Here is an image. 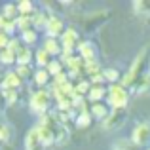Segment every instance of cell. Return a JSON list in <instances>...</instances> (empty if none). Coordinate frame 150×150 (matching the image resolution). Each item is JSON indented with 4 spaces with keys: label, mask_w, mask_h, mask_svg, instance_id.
Returning a JSON list of instances; mask_svg holds the SVG:
<instances>
[{
    "label": "cell",
    "mask_w": 150,
    "mask_h": 150,
    "mask_svg": "<svg viewBox=\"0 0 150 150\" xmlns=\"http://www.w3.org/2000/svg\"><path fill=\"white\" fill-rule=\"evenodd\" d=\"M2 97H4V103H6L8 106L15 105V103H17V99H19L17 91H11V89H2Z\"/></svg>",
    "instance_id": "obj_26"
},
{
    "label": "cell",
    "mask_w": 150,
    "mask_h": 150,
    "mask_svg": "<svg viewBox=\"0 0 150 150\" xmlns=\"http://www.w3.org/2000/svg\"><path fill=\"white\" fill-rule=\"evenodd\" d=\"M17 63V55L11 53L10 50H2L0 51V65H13Z\"/></svg>",
    "instance_id": "obj_21"
},
{
    "label": "cell",
    "mask_w": 150,
    "mask_h": 150,
    "mask_svg": "<svg viewBox=\"0 0 150 150\" xmlns=\"http://www.w3.org/2000/svg\"><path fill=\"white\" fill-rule=\"evenodd\" d=\"M6 50H10L11 53H15V55H17L19 51L23 50V46H21V40H17V38H11V40H10V44H8V48H6Z\"/></svg>",
    "instance_id": "obj_31"
},
{
    "label": "cell",
    "mask_w": 150,
    "mask_h": 150,
    "mask_svg": "<svg viewBox=\"0 0 150 150\" xmlns=\"http://www.w3.org/2000/svg\"><path fill=\"white\" fill-rule=\"evenodd\" d=\"M148 150H150V148H148Z\"/></svg>",
    "instance_id": "obj_41"
},
{
    "label": "cell",
    "mask_w": 150,
    "mask_h": 150,
    "mask_svg": "<svg viewBox=\"0 0 150 150\" xmlns=\"http://www.w3.org/2000/svg\"><path fill=\"white\" fill-rule=\"evenodd\" d=\"M78 55H80L84 61H95L97 50L91 42H80V46H78Z\"/></svg>",
    "instance_id": "obj_11"
},
{
    "label": "cell",
    "mask_w": 150,
    "mask_h": 150,
    "mask_svg": "<svg viewBox=\"0 0 150 150\" xmlns=\"http://www.w3.org/2000/svg\"><path fill=\"white\" fill-rule=\"evenodd\" d=\"M118 150H125V148H118Z\"/></svg>",
    "instance_id": "obj_40"
},
{
    "label": "cell",
    "mask_w": 150,
    "mask_h": 150,
    "mask_svg": "<svg viewBox=\"0 0 150 150\" xmlns=\"http://www.w3.org/2000/svg\"><path fill=\"white\" fill-rule=\"evenodd\" d=\"M33 57H34V53L30 51V48H23L17 53V65H30Z\"/></svg>",
    "instance_id": "obj_18"
},
{
    "label": "cell",
    "mask_w": 150,
    "mask_h": 150,
    "mask_svg": "<svg viewBox=\"0 0 150 150\" xmlns=\"http://www.w3.org/2000/svg\"><path fill=\"white\" fill-rule=\"evenodd\" d=\"M137 13H150V0H139V2H133Z\"/></svg>",
    "instance_id": "obj_28"
},
{
    "label": "cell",
    "mask_w": 150,
    "mask_h": 150,
    "mask_svg": "<svg viewBox=\"0 0 150 150\" xmlns=\"http://www.w3.org/2000/svg\"><path fill=\"white\" fill-rule=\"evenodd\" d=\"M106 95H108V89L106 88H103V86H91V89H89V93L86 97H88L89 103H101Z\"/></svg>",
    "instance_id": "obj_12"
},
{
    "label": "cell",
    "mask_w": 150,
    "mask_h": 150,
    "mask_svg": "<svg viewBox=\"0 0 150 150\" xmlns=\"http://www.w3.org/2000/svg\"><path fill=\"white\" fill-rule=\"evenodd\" d=\"M2 105H6V103H4V97H2V91H0V106Z\"/></svg>",
    "instance_id": "obj_38"
},
{
    "label": "cell",
    "mask_w": 150,
    "mask_h": 150,
    "mask_svg": "<svg viewBox=\"0 0 150 150\" xmlns=\"http://www.w3.org/2000/svg\"><path fill=\"white\" fill-rule=\"evenodd\" d=\"M25 146L27 150H42V141H40V129H38V125H34L33 129H29V133H27L25 137Z\"/></svg>",
    "instance_id": "obj_8"
},
{
    "label": "cell",
    "mask_w": 150,
    "mask_h": 150,
    "mask_svg": "<svg viewBox=\"0 0 150 150\" xmlns=\"http://www.w3.org/2000/svg\"><path fill=\"white\" fill-rule=\"evenodd\" d=\"M17 10H19V15H27V17H33V15L36 13L34 4L30 2V0H21V2H17Z\"/></svg>",
    "instance_id": "obj_14"
},
{
    "label": "cell",
    "mask_w": 150,
    "mask_h": 150,
    "mask_svg": "<svg viewBox=\"0 0 150 150\" xmlns=\"http://www.w3.org/2000/svg\"><path fill=\"white\" fill-rule=\"evenodd\" d=\"M44 50L48 51L50 55H59V53H63L61 40H57V38H46V40H44Z\"/></svg>",
    "instance_id": "obj_13"
},
{
    "label": "cell",
    "mask_w": 150,
    "mask_h": 150,
    "mask_svg": "<svg viewBox=\"0 0 150 150\" xmlns=\"http://www.w3.org/2000/svg\"><path fill=\"white\" fill-rule=\"evenodd\" d=\"M21 40L25 42V44H29V46L34 44V42L38 40V30L34 29V27L29 29V30H23V33H21Z\"/></svg>",
    "instance_id": "obj_20"
},
{
    "label": "cell",
    "mask_w": 150,
    "mask_h": 150,
    "mask_svg": "<svg viewBox=\"0 0 150 150\" xmlns=\"http://www.w3.org/2000/svg\"><path fill=\"white\" fill-rule=\"evenodd\" d=\"M15 25H17V29H21V33L23 30H29V29H33V17L19 15V17L15 19Z\"/></svg>",
    "instance_id": "obj_23"
},
{
    "label": "cell",
    "mask_w": 150,
    "mask_h": 150,
    "mask_svg": "<svg viewBox=\"0 0 150 150\" xmlns=\"http://www.w3.org/2000/svg\"><path fill=\"white\" fill-rule=\"evenodd\" d=\"M89 114H91L93 118H97V120L105 122L110 114V108L105 103H91V105H89Z\"/></svg>",
    "instance_id": "obj_10"
},
{
    "label": "cell",
    "mask_w": 150,
    "mask_h": 150,
    "mask_svg": "<svg viewBox=\"0 0 150 150\" xmlns=\"http://www.w3.org/2000/svg\"><path fill=\"white\" fill-rule=\"evenodd\" d=\"M10 40H11V38L8 36V34L4 33V30H0V51L8 48V44H10Z\"/></svg>",
    "instance_id": "obj_34"
},
{
    "label": "cell",
    "mask_w": 150,
    "mask_h": 150,
    "mask_svg": "<svg viewBox=\"0 0 150 150\" xmlns=\"http://www.w3.org/2000/svg\"><path fill=\"white\" fill-rule=\"evenodd\" d=\"M89 82H91V86H101L103 82H106V80H105V76H103V72H101V74L91 76V80H89Z\"/></svg>",
    "instance_id": "obj_35"
},
{
    "label": "cell",
    "mask_w": 150,
    "mask_h": 150,
    "mask_svg": "<svg viewBox=\"0 0 150 150\" xmlns=\"http://www.w3.org/2000/svg\"><path fill=\"white\" fill-rule=\"evenodd\" d=\"M146 63H148V48H143L139 51V55L133 59L129 70L124 74V78H122V86H124V88L135 86L137 82L146 74V72H144V70H146Z\"/></svg>",
    "instance_id": "obj_1"
},
{
    "label": "cell",
    "mask_w": 150,
    "mask_h": 150,
    "mask_svg": "<svg viewBox=\"0 0 150 150\" xmlns=\"http://www.w3.org/2000/svg\"><path fill=\"white\" fill-rule=\"evenodd\" d=\"M131 143L135 146H148L150 144V122H141L133 127L131 133Z\"/></svg>",
    "instance_id": "obj_4"
},
{
    "label": "cell",
    "mask_w": 150,
    "mask_h": 150,
    "mask_svg": "<svg viewBox=\"0 0 150 150\" xmlns=\"http://www.w3.org/2000/svg\"><path fill=\"white\" fill-rule=\"evenodd\" d=\"M2 89H11V91H17L19 88L23 86V78H19V74L15 70H10V72L4 74V80H2Z\"/></svg>",
    "instance_id": "obj_7"
},
{
    "label": "cell",
    "mask_w": 150,
    "mask_h": 150,
    "mask_svg": "<svg viewBox=\"0 0 150 150\" xmlns=\"http://www.w3.org/2000/svg\"><path fill=\"white\" fill-rule=\"evenodd\" d=\"M65 30H67V27H65V23H63V19L57 17V15H50L48 25H46V34H48V38H61Z\"/></svg>",
    "instance_id": "obj_6"
},
{
    "label": "cell",
    "mask_w": 150,
    "mask_h": 150,
    "mask_svg": "<svg viewBox=\"0 0 150 150\" xmlns=\"http://www.w3.org/2000/svg\"><path fill=\"white\" fill-rule=\"evenodd\" d=\"M84 70L89 74V76H95V74H101V72H103V70H101V67H99V63H97V61H86Z\"/></svg>",
    "instance_id": "obj_27"
},
{
    "label": "cell",
    "mask_w": 150,
    "mask_h": 150,
    "mask_svg": "<svg viewBox=\"0 0 150 150\" xmlns=\"http://www.w3.org/2000/svg\"><path fill=\"white\" fill-rule=\"evenodd\" d=\"M30 65H17L15 67V72L19 74V78H29L30 76Z\"/></svg>",
    "instance_id": "obj_32"
},
{
    "label": "cell",
    "mask_w": 150,
    "mask_h": 150,
    "mask_svg": "<svg viewBox=\"0 0 150 150\" xmlns=\"http://www.w3.org/2000/svg\"><path fill=\"white\" fill-rule=\"evenodd\" d=\"M6 25H8V19L0 13V30H4V27H6Z\"/></svg>",
    "instance_id": "obj_37"
},
{
    "label": "cell",
    "mask_w": 150,
    "mask_h": 150,
    "mask_svg": "<svg viewBox=\"0 0 150 150\" xmlns=\"http://www.w3.org/2000/svg\"><path fill=\"white\" fill-rule=\"evenodd\" d=\"M10 135H11L10 127H8L4 122H0V143H6V141L10 139Z\"/></svg>",
    "instance_id": "obj_33"
},
{
    "label": "cell",
    "mask_w": 150,
    "mask_h": 150,
    "mask_svg": "<svg viewBox=\"0 0 150 150\" xmlns=\"http://www.w3.org/2000/svg\"><path fill=\"white\" fill-rule=\"evenodd\" d=\"M103 76H105V80L106 82H110V84H118V80H120V70H116V69H106V70H103Z\"/></svg>",
    "instance_id": "obj_24"
},
{
    "label": "cell",
    "mask_w": 150,
    "mask_h": 150,
    "mask_svg": "<svg viewBox=\"0 0 150 150\" xmlns=\"http://www.w3.org/2000/svg\"><path fill=\"white\" fill-rule=\"evenodd\" d=\"M15 27H17V25H15V21H8V25L4 27V33H6L8 36H10V34H11V33L15 30Z\"/></svg>",
    "instance_id": "obj_36"
},
{
    "label": "cell",
    "mask_w": 150,
    "mask_h": 150,
    "mask_svg": "<svg viewBox=\"0 0 150 150\" xmlns=\"http://www.w3.org/2000/svg\"><path fill=\"white\" fill-rule=\"evenodd\" d=\"M124 124H125V110L116 108V110H110L108 118L103 122V127L106 131H114V129H120Z\"/></svg>",
    "instance_id": "obj_5"
},
{
    "label": "cell",
    "mask_w": 150,
    "mask_h": 150,
    "mask_svg": "<svg viewBox=\"0 0 150 150\" xmlns=\"http://www.w3.org/2000/svg\"><path fill=\"white\" fill-rule=\"evenodd\" d=\"M50 72L46 69H40V70H36L34 72V82H36L38 86H48V82H50Z\"/></svg>",
    "instance_id": "obj_22"
},
{
    "label": "cell",
    "mask_w": 150,
    "mask_h": 150,
    "mask_svg": "<svg viewBox=\"0 0 150 150\" xmlns=\"http://www.w3.org/2000/svg\"><path fill=\"white\" fill-rule=\"evenodd\" d=\"M144 89H150V74H144L135 84V91H144Z\"/></svg>",
    "instance_id": "obj_30"
},
{
    "label": "cell",
    "mask_w": 150,
    "mask_h": 150,
    "mask_svg": "<svg viewBox=\"0 0 150 150\" xmlns=\"http://www.w3.org/2000/svg\"><path fill=\"white\" fill-rule=\"evenodd\" d=\"M48 15L44 13V11H36V13L33 15V27L36 30H40V29H44L46 30V25H48Z\"/></svg>",
    "instance_id": "obj_16"
},
{
    "label": "cell",
    "mask_w": 150,
    "mask_h": 150,
    "mask_svg": "<svg viewBox=\"0 0 150 150\" xmlns=\"http://www.w3.org/2000/svg\"><path fill=\"white\" fill-rule=\"evenodd\" d=\"M2 80H4V74H2V70H0V84H2Z\"/></svg>",
    "instance_id": "obj_39"
},
{
    "label": "cell",
    "mask_w": 150,
    "mask_h": 150,
    "mask_svg": "<svg viewBox=\"0 0 150 150\" xmlns=\"http://www.w3.org/2000/svg\"><path fill=\"white\" fill-rule=\"evenodd\" d=\"M106 97H108V105H110L112 110H116V108L124 110L125 106H127V103H129V91H127V88H124L122 84L110 86Z\"/></svg>",
    "instance_id": "obj_2"
},
{
    "label": "cell",
    "mask_w": 150,
    "mask_h": 150,
    "mask_svg": "<svg viewBox=\"0 0 150 150\" xmlns=\"http://www.w3.org/2000/svg\"><path fill=\"white\" fill-rule=\"evenodd\" d=\"M89 89H91V82L82 80V82H78V84H76L74 91H76V93H80V95H88V93H89Z\"/></svg>",
    "instance_id": "obj_29"
},
{
    "label": "cell",
    "mask_w": 150,
    "mask_h": 150,
    "mask_svg": "<svg viewBox=\"0 0 150 150\" xmlns=\"http://www.w3.org/2000/svg\"><path fill=\"white\" fill-rule=\"evenodd\" d=\"M46 70H48L50 72V76H59V74L61 72H65V70H63V63L61 61H57V59H51V63L48 67H46Z\"/></svg>",
    "instance_id": "obj_19"
},
{
    "label": "cell",
    "mask_w": 150,
    "mask_h": 150,
    "mask_svg": "<svg viewBox=\"0 0 150 150\" xmlns=\"http://www.w3.org/2000/svg\"><path fill=\"white\" fill-rule=\"evenodd\" d=\"M50 103H51V93L48 89H38L36 93H33V97H30L29 101V106L33 112L36 114H46V110L50 108Z\"/></svg>",
    "instance_id": "obj_3"
},
{
    "label": "cell",
    "mask_w": 150,
    "mask_h": 150,
    "mask_svg": "<svg viewBox=\"0 0 150 150\" xmlns=\"http://www.w3.org/2000/svg\"><path fill=\"white\" fill-rule=\"evenodd\" d=\"M53 95H55V101H57V108H59V112H69V110H72V108H74V103H72V97H70V95L59 93L57 89H53Z\"/></svg>",
    "instance_id": "obj_9"
},
{
    "label": "cell",
    "mask_w": 150,
    "mask_h": 150,
    "mask_svg": "<svg viewBox=\"0 0 150 150\" xmlns=\"http://www.w3.org/2000/svg\"><path fill=\"white\" fill-rule=\"evenodd\" d=\"M34 59H36V65L40 67V69H46V67L51 63V55H50L44 48H40L36 53H34Z\"/></svg>",
    "instance_id": "obj_15"
},
{
    "label": "cell",
    "mask_w": 150,
    "mask_h": 150,
    "mask_svg": "<svg viewBox=\"0 0 150 150\" xmlns=\"http://www.w3.org/2000/svg\"><path fill=\"white\" fill-rule=\"evenodd\" d=\"M89 124H91V114H89V110H84V112H80L76 116V125L78 127H88Z\"/></svg>",
    "instance_id": "obj_25"
},
{
    "label": "cell",
    "mask_w": 150,
    "mask_h": 150,
    "mask_svg": "<svg viewBox=\"0 0 150 150\" xmlns=\"http://www.w3.org/2000/svg\"><path fill=\"white\" fill-rule=\"evenodd\" d=\"M2 15L8 19V21H15V19L19 17V10H17V4H6L2 10Z\"/></svg>",
    "instance_id": "obj_17"
}]
</instances>
